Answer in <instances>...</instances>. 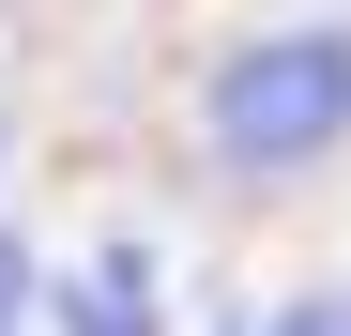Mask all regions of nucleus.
<instances>
[{
  "instance_id": "f257e3e1",
  "label": "nucleus",
  "mask_w": 351,
  "mask_h": 336,
  "mask_svg": "<svg viewBox=\"0 0 351 336\" xmlns=\"http://www.w3.org/2000/svg\"><path fill=\"white\" fill-rule=\"evenodd\" d=\"M199 153L229 184H306V168L351 153V31L336 16H290V31H245L214 46L199 77Z\"/></svg>"
},
{
  "instance_id": "f03ea898",
  "label": "nucleus",
  "mask_w": 351,
  "mask_h": 336,
  "mask_svg": "<svg viewBox=\"0 0 351 336\" xmlns=\"http://www.w3.org/2000/svg\"><path fill=\"white\" fill-rule=\"evenodd\" d=\"M46 336H168V260H153V230H107L92 260L46 275Z\"/></svg>"
},
{
  "instance_id": "7ed1b4c3",
  "label": "nucleus",
  "mask_w": 351,
  "mask_h": 336,
  "mask_svg": "<svg viewBox=\"0 0 351 336\" xmlns=\"http://www.w3.org/2000/svg\"><path fill=\"white\" fill-rule=\"evenodd\" d=\"M46 321V260H31V230H0V336H31Z\"/></svg>"
},
{
  "instance_id": "20e7f679",
  "label": "nucleus",
  "mask_w": 351,
  "mask_h": 336,
  "mask_svg": "<svg viewBox=\"0 0 351 336\" xmlns=\"http://www.w3.org/2000/svg\"><path fill=\"white\" fill-rule=\"evenodd\" d=\"M229 336H336V291H290V306H260V321H229Z\"/></svg>"
},
{
  "instance_id": "39448f33",
  "label": "nucleus",
  "mask_w": 351,
  "mask_h": 336,
  "mask_svg": "<svg viewBox=\"0 0 351 336\" xmlns=\"http://www.w3.org/2000/svg\"><path fill=\"white\" fill-rule=\"evenodd\" d=\"M336 336H351V291H336Z\"/></svg>"
}]
</instances>
